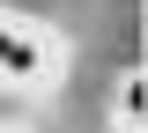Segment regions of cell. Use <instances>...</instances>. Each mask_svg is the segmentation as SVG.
Instances as JSON below:
<instances>
[{"instance_id":"cell-1","label":"cell","mask_w":148,"mask_h":133,"mask_svg":"<svg viewBox=\"0 0 148 133\" xmlns=\"http://www.w3.org/2000/svg\"><path fill=\"white\" fill-rule=\"evenodd\" d=\"M45 74V44L15 22H0V81H37Z\"/></svg>"},{"instance_id":"cell-2","label":"cell","mask_w":148,"mask_h":133,"mask_svg":"<svg viewBox=\"0 0 148 133\" xmlns=\"http://www.w3.org/2000/svg\"><path fill=\"white\" fill-rule=\"evenodd\" d=\"M141 111H148V81H141V67H133V74L119 81V118H126V126H141Z\"/></svg>"}]
</instances>
